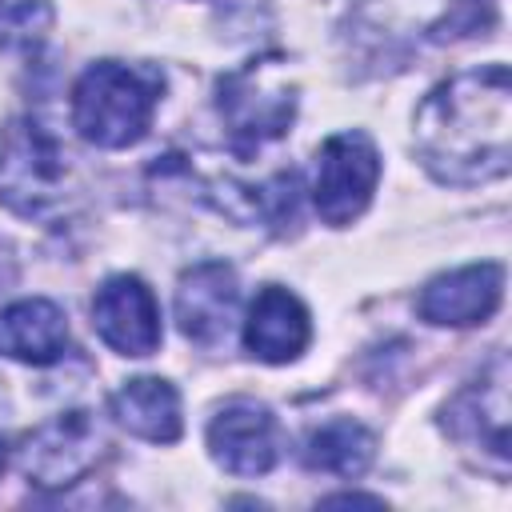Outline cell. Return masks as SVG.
<instances>
[{"label":"cell","instance_id":"5bb4252c","mask_svg":"<svg viewBox=\"0 0 512 512\" xmlns=\"http://www.w3.org/2000/svg\"><path fill=\"white\" fill-rule=\"evenodd\" d=\"M112 416L140 440L172 444L184 428L180 420V392L160 376H136L112 392Z\"/></svg>","mask_w":512,"mask_h":512},{"label":"cell","instance_id":"ba28073f","mask_svg":"<svg viewBox=\"0 0 512 512\" xmlns=\"http://www.w3.org/2000/svg\"><path fill=\"white\" fill-rule=\"evenodd\" d=\"M208 452L232 476H264L280 460V424L264 404L232 400L208 424Z\"/></svg>","mask_w":512,"mask_h":512},{"label":"cell","instance_id":"7a4b0ae2","mask_svg":"<svg viewBox=\"0 0 512 512\" xmlns=\"http://www.w3.org/2000/svg\"><path fill=\"white\" fill-rule=\"evenodd\" d=\"M160 92L164 80L152 68L100 60L72 88V128L96 148H128L148 132Z\"/></svg>","mask_w":512,"mask_h":512},{"label":"cell","instance_id":"6da1fadb","mask_svg":"<svg viewBox=\"0 0 512 512\" xmlns=\"http://www.w3.org/2000/svg\"><path fill=\"white\" fill-rule=\"evenodd\" d=\"M512 80L508 64H484L436 84L416 112L420 164L440 184H484L508 172Z\"/></svg>","mask_w":512,"mask_h":512},{"label":"cell","instance_id":"7c38bea8","mask_svg":"<svg viewBox=\"0 0 512 512\" xmlns=\"http://www.w3.org/2000/svg\"><path fill=\"white\" fill-rule=\"evenodd\" d=\"M68 348V320L64 312L44 300L28 296L0 312V352L20 364H52Z\"/></svg>","mask_w":512,"mask_h":512},{"label":"cell","instance_id":"52a82bcc","mask_svg":"<svg viewBox=\"0 0 512 512\" xmlns=\"http://www.w3.org/2000/svg\"><path fill=\"white\" fill-rule=\"evenodd\" d=\"M92 324L120 356H152L160 348V304L140 276H108L96 288Z\"/></svg>","mask_w":512,"mask_h":512},{"label":"cell","instance_id":"5b68a950","mask_svg":"<svg viewBox=\"0 0 512 512\" xmlns=\"http://www.w3.org/2000/svg\"><path fill=\"white\" fill-rule=\"evenodd\" d=\"M376 180H380V156L364 132L328 136L316 152V180H312V200L320 220L332 228L352 224L368 208Z\"/></svg>","mask_w":512,"mask_h":512},{"label":"cell","instance_id":"8992f818","mask_svg":"<svg viewBox=\"0 0 512 512\" xmlns=\"http://www.w3.org/2000/svg\"><path fill=\"white\" fill-rule=\"evenodd\" d=\"M100 456V428L88 412H60L20 444V472L40 488L76 484Z\"/></svg>","mask_w":512,"mask_h":512},{"label":"cell","instance_id":"ac0fdd59","mask_svg":"<svg viewBox=\"0 0 512 512\" xmlns=\"http://www.w3.org/2000/svg\"><path fill=\"white\" fill-rule=\"evenodd\" d=\"M0 472H4V440H0Z\"/></svg>","mask_w":512,"mask_h":512},{"label":"cell","instance_id":"2e32d148","mask_svg":"<svg viewBox=\"0 0 512 512\" xmlns=\"http://www.w3.org/2000/svg\"><path fill=\"white\" fill-rule=\"evenodd\" d=\"M52 24V8L44 0H20L0 16V44L4 48H36Z\"/></svg>","mask_w":512,"mask_h":512},{"label":"cell","instance_id":"9c48e42d","mask_svg":"<svg viewBox=\"0 0 512 512\" xmlns=\"http://www.w3.org/2000/svg\"><path fill=\"white\" fill-rule=\"evenodd\" d=\"M236 304H240V284L232 264L224 260H204L188 268L176 284V320L192 344L204 348L224 344L236 320Z\"/></svg>","mask_w":512,"mask_h":512},{"label":"cell","instance_id":"9a60e30c","mask_svg":"<svg viewBox=\"0 0 512 512\" xmlns=\"http://www.w3.org/2000/svg\"><path fill=\"white\" fill-rule=\"evenodd\" d=\"M376 456V436L356 420H328L304 444V464L328 476H360Z\"/></svg>","mask_w":512,"mask_h":512},{"label":"cell","instance_id":"e0dca14e","mask_svg":"<svg viewBox=\"0 0 512 512\" xmlns=\"http://www.w3.org/2000/svg\"><path fill=\"white\" fill-rule=\"evenodd\" d=\"M324 504H328V508H332V504H368V508H380L384 500H380V496H360V492H336V496H328Z\"/></svg>","mask_w":512,"mask_h":512},{"label":"cell","instance_id":"30bf717a","mask_svg":"<svg viewBox=\"0 0 512 512\" xmlns=\"http://www.w3.org/2000/svg\"><path fill=\"white\" fill-rule=\"evenodd\" d=\"M500 296H504V268L484 260L428 280L416 308L428 324L468 328V324H484L500 308Z\"/></svg>","mask_w":512,"mask_h":512},{"label":"cell","instance_id":"8fae6325","mask_svg":"<svg viewBox=\"0 0 512 512\" xmlns=\"http://www.w3.org/2000/svg\"><path fill=\"white\" fill-rule=\"evenodd\" d=\"M312 340L308 308L280 284H268L244 320V348L264 364H288L296 360Z\"/></svg>","mask_w":512,"mask_h":512},{"label":"cell","instance_id":"277c9868","mask_svg":"<svg viewBox=\"0 0 512 512\" xmlns=\"http://www.w3.org/2000/svg\"><path fill=\"white\" fill-rule=\"evenodd\" d=\"M292 112H296V92L268 60H252L220 84V116L228 120V132L240 152H252L284 136Z\"/></svg>","mask_w":512,"mask_h":512},{"label":"cell","instance_id":"4fadbf2b","mask_svg":"<svg viewBox=\"0 0 512 512\" xmlns=\"http://www.w3.org/2000/svg\"><path fill=\"white\" fill-rule=\"evenodd\" d=\"M508 364L504 356H496L492 364V380L484 376L480 384L464 388L456 396V404L448 408V424L460 440H480V448H488L496 460H508Z\"/></svg>","mask_w":512,"mask_h":512},{"label":"cell","instance_id":"3957f363","mask_svg":"<svg viewBox=\"0 0 512 512\" xmlns=\"http://www.w3.org/2000/svg\"><path fill=\"white\" fill-rule=\"evenodd\" d=\"M64 192V152L28 116L0 128V204L16 216H44Z\"/></svg>","mask_w":512,"mask_h":512}]
</instances>
